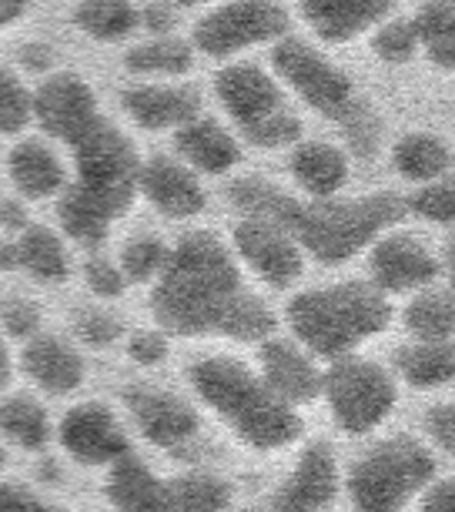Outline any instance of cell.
Masks as SVG:
<instances>
[{"label": "cell", "mask_w": 455, "mask_h": 512, "mask_svg": "<svg viewBox=\"0 0 455 512\" xmlns=\"http://www.w3.org/2000/svg\"><path fill=\"white\" fill-rule=\"evenodd\" d=\"M412 211L439 225H452L455 221V181H432L419 195L412 198Z\"/></svg>", "instance_id": "cell-39"}, {"label": "cell", "mask_w": 455, "mask_h": 512, "mask_svg": "<svg viewBox=\"0 0 455 512\" xmlns=\"http://www.w3.org/2000/svg\"><path fill=\"white\" fill-rule=\"evenodd\" d=\"M0 325L17 338H27L41 325V312H37V305H31L27 298H7V302L0 305Z\"/></svg>", "instance_id": "cell-42"}, {"label": "cell", "mask_w": 455, "mask_h": 512, "mask_svg": "<svg viewBox=\"0 0 455 512\" xmlns=\"http://www.w3.org/2000/svg\"><path fill=\"white\" fill-rule=\"evenodd\" d=\"M392 305L375 285L342 282L312 288L288 302V325L298 342L322 359H345L348 352L385 332Z\"/></svg>", "instance_id": "cell-5"}, {"label": "cell", "mask_w": 455, "mask_h": 512, "mask_svg": "<svg viewBox=\"0 0 455 512\" xmlns=\"http://www.w3.org/2000/svg\"><path fill=\"white\" fill-rule=\"evenodd\" d=\"M271 328H275V315H271V308L261 302V298L245 292L238 298V305L231 308L221 335L238 338V342H261V338L271 335Z\"/></svg>", "instance_id": "cell-35"}, {"label": "cell", "mask_w": 455, "mask_h": 512, "mask_svg": "<svg viewBox=\"0 0 455 512\" xmlns=\"http://www.w3.org/2000/svg\"><path fill=\"white\" fill-rule=\"evenodd\" d=\"M412 24L429 61L455 71V0H429Z\"/></svg>", "instance_id": "cell-29"}, {"label": "cell", "mask_w": 455, "mask_h": 512, "mask_svg": "<svg viewBox=\"0 0 455 512\" xmlns=\"http://www.w3.org/2000/svg\"><path fill=\"white\" fill-rule=\"evenodd\" d=\"M7 382H11V352H7V342L0 335V392H4Z\"/></svg>", "instance_id": "cell-49"}, {"label": "cell", "mask_w": 455, "mask_h": 512, "mask_svg": "<svg viewBox=\"0 0 455 512\" xmlns=\"http://www.w3.org/2000/svg\"><path fill=\"white\" fill-rule=\"evenodd\" d=\"M425 429H429L435 446L455 456V405L452 402L435 405V409L425 415Z\"/></svg>", "instance_id": "cell-43"}, {"label": "cell", "mask_w": 455, "mask_h": 512, "mask_svg": "<svg viewBox=\"0 0 455 512\" xmlns=\"http://www.w3.org/2000/svg\"><path fill=\"white\" fill-rule=\"evenodd\" d=\"M74 332L81 342L87 345H111L114 338L121 335V325H118V318H111L108 312H98V308H87V312L77 315V322H74Z\"/></svg>", "instance_id": "cell-40"}, {"label": "cell", "mask_w": 455, "mask_h": 512, "mask_svg": "<svg viewBox=\"0 0 455 512\" xmlns=\"http://www.w3.org/2000/svg\"><path fill=\"white\" fill-rule=\"evenodd\" d=\"M399 372L412 389H442L455 382V345L452 342H415L399 352Z\"/></svg>", "instance_id": "cell-26"}, {"label": "cell", "mask_w": 455, "mask_h": 512, "mask_svg": "<svg viewBox=\"0 0 455 512\" xmlns=\"http://www.w3.org/2000/svg\"><path fill=\"white\" fill-rule=\"evenodd\" d=\"M322 389L335 422L352 436L379 429L395 409V382L382 365L365 359H338Z\"/></svg>", "instance_id": "cell-9"}, {"label": "cell", "mask_w": 455, "mask_h": 512, "mask_svg": "<svg viewBox=\"0 0 455 512\" xmlns=\"http://www.w3.org/2000/svg\"><path fill=\"white\" fill-rule=\"evenodd\" d=\"M24 372L51 395H67L84 382V359L61 338H34L24 349Z\"/></svg>", "instance_id": "cell-21"}, {"label": "cell", "mask_w": 455, "mask_h": 512, "mask_svg": "<svg viewBox=\"0 0 455 512\" xmlns=\"http://www.w3.org/2000/svg\"><path fill=\"white\" fill-rule=\"evenodd\" d=\"M77 185L61 198V225L81 245H98L108 228L131 208L138 191V151L131 138L108 121H98L74 144Z\"/></svg>", "instance_id": "cell-2"}, {"label": "cell", "mask_w": 455, "mask_h": 512, "mask_svg": "<svg viewBox=\"0 0 455 512\" xmlns=\"http://www.w3.org/2000/svg\"><path fill=\"white\" fill-rule=\"evenodd\" d=\"M181 4H198V0H181Z\"/></svg>", "instance_id": "cell-52"}, {"label": "cell", "mask_w": 455, "mask_h": 512, "mask_svg": "<svg viewBox=\"0 0 455 512\" xmlns=\"http://www.w3.org/2000/svg\"><path fill=\"white\" fill-rule=\"evenodd\" d=\"M241 295L245 292L231 251L208 231H191L171 248L151 312L174 335H208L225 328Z\"/></svg>", "instance_id": "cell-1"}, {"label": "cell", "mask_w": 455, "mask_h": 512, "mask_svg": "<svg viewBox=\"0 0 455 512\" xmlns=\"http://www.w3.org/2000/svg\"><path fill=\"white\" fill-rule=\"evenodd\" d=\"M14 255H17V268L31 272L41 282H64L67 278V251L61 245V238L54 235L51 228H24L21 238L14 241Z\"/></svg>", "instance_id": "cell-27"}, {"label": "cell", "mask_w": 455, "mask_h": 512, "mask_svg": "<svg viewBox=\"0 0 455 512\" xmlns=\"http://www.w3.org/2000/svg\"><path fill=\"white\" fill-rule=\"evenodd\" d=\"M138 191L161 215H168L174 221L195 218L205 208V191H201L198 178L191 175L185 164L171 158H151L148 164H141Z\"/></svg>", "instance_id": "cell-17"}, {"label": "cell", "mask_w": 455, "mask_h": 512, "mask_svg": "<svg viewBox=\"0 0 455 512\" xmlns=\"http://www.w3.org/2000/svg\"><path fill=\"white\" fill-rule=\"evenodd\" d=\"M171 251L164 248V241L144 235V238H131L121 251V272L131 282H151V278H161L164 265H168Z\"/></svg>", "instance_id": "cell-37"}, {"label": "cell", "mask_w": 455, "mask_h": 512, "mask_svg": "<svg viewBox=\"0 0 455 512\" xmlns=\"http://www.w3.org/2000/svg\"><path fill=\"white\" fill-rule=\"evenodd\" d=\"M241 512H258V509H241Z\"/></svg>", "instance_id": "cell-54"}, {"label": "cell", "mask_w": 455, "mask_h": 512, "mask_svg": "<svg viewBox=\"0 0 455 512\" xmlns=\"http://www.w3.org/2000/svg\"><path fill=\"white\" fill-rule=\"evenodd\" d=\"M168 355V342L161 332H134L131 338V359L141 365H158Z\"/></svg>", "instance_id": "cell-45"}, {"label": "cell", "mask_w": 455, "mask_h": 512, "mask_svg": "<svg viewBox=\"0 0 455 512\" xmlns=\"http://www.w3.org/2000/svg\"><path fill=\"white\" fill-rule=\"evenodd\" d=\"M292 175L308 195L325 201L348 181V158L328 141H308L292 154Z\"/></svg>", "instance_id": "cell-25"}, {"label": "cell", "mask_w": 455, "mask_h": 512, "mask_svg": "<svg viewBox=\"0 0 455 512\" xmlns=\"http://www.w3.org/2000/svg\"><path fill=\"white\" fill-rule=\"evenodd\" d=\"M141 17L131 0H81L74 11V24L94 41H118L131 34Z\"/></svg>", "instance_id": "cell-32"}, {"label": "cell", "mask_w": 455, "mask_h": 512, "mask_svg": "<svg viewBox=\"0 0 455 512\" xmlns=\"http://www.w3.org/2000/svg\"><path fill=\"white\" fill-rule=\"evenodd\" d=\"M195 57L191 47L178 37H154V41L134 47L128 54V67L138 74H154V77H174V74H188Z\"/></svg>", "instance_id": "cell-34"}, {"label": "cell", "mask_w": 455, "mask_h": 512, "mask_svg": "<svg viewBox=\"0 0 455 512\" xmlns=\"http://www.w3.org/2000/svg\"><path fill=\"white\" fill-rule=\"evenodd\" d=\"M191 385L201 402L211 405L231 432L251 449H285L302 432L292 405H285L245 362L228 355H211L191 365Z\"/></svg>", "instance_id": "cell-3"}, {"label": "cell", "mask_w": 455, "mask_h": 512, "mask_svg": "<svg viewBox=\"0 0 455 512\" xmlns=\"http://www.w3.org/2000/svg\"><path fill=\"white\" fill-rule=\"evenodd\" d=\"M0 225L4 228H27V218H24V208L14 205V201H0Z\"/></svg>", "instance_id": "cell-48"}, {"label": "cell", "mask_w": 455, "mask_h": 512, "mask_svg": "<svg viewBox=\"0 0 455 512\" xmlns=\"http://www.w3.org/2000/svg\"><path fill=\"white\" fill-rule=\"evenodd\" d=\"M375 54L389 64H405L412 61V54L419 51V34H415V24L412 21H392L385 24L379 34H375Z\"/></svg>", "instance_id": "cell-38"}, {"label": "cell", "mask_w": 455, "mask_h": 512, "mask_svg": "<svg viewBox=\"0 0 455 512\" xmlns=\"http://www.w3.org/2000/svg\"><path fill=\"white\" fill-rule=\"evenodd\" d=\"M372 282L379 292H412V288L429 285L439 265L429 255V248L419 238L392 235L382 238L372 251Z\"/></svg>", "instance_id": "cell-16"}, {"label": "cell", "mask_w": 455, "mask_h": 512, "mask_svg": "<svg viewBox=\"0 0 455 512\" xmlns=\"http://www.w3.org/2000/svg\"><path fill=\"white\" fill-rule=\"evenodd\" d=\"M338 492V462L332 449L315 442L302 452L298 466L292 469L275 492V512H325Z\"/></svg>", "instance_id": "cell-15"}, {"label": "cell", "mask_w": 455, "mask_h": 512, "mask_svg": "<svg viewBox=\"0 0 455 512\" xmlns=\"http://www.w3.org/2000/svg\"><path fill=\"white\" fill-rule=\"evenodd\" d=\"M0 432L21 449H44L51 439V419H47L44 405H37L27 395L0 402Z\"/></svg>", "instance_id": "cell-31"}, {"label": "cell", "mask_w": 455, "mask_h": 512, "mask_svg": "<svg viewBox=\"0 0 455 512\" xmlns=\"http://www.w3.org/2000/svg\"><path fill=\"white\" fill-rule=\"evenodd\" d=\"M288 31V14L278 0H231L205 14L195 27V44L211 57H228Z\"/></svg>", "instance_id": "cell-10"}, {"label": "cell", "mask_w": 455, "mask_h": 512, "mask_svg": "<svg viewBox=\"0 0 455 512\" xmlns=\"http://www.w3.org/2000/svg\"><path fill=\"white\" fill-rule=\"evenodd\" d=\"M275 71L302 98L308 108L325 114L348 134L358 154H372L379 144V118L362 98H355L352 81L332 61H325L315 47L288 37L275 47Z\"/></svg>", "instance_id": "cell-6"}, {"label": "cell", "mask_w": 455, "mask_h": 512, "mask_svg": "<svg viewBox=\"0 0 455 512\" xmlns=\"http://www.w3.org/2000/svg\"><path fill=\"white\" fill-rule=\"evenodd\" d=\"M0 466H4V449H0Z\"/></svg>", "instance_id": "cell-53"}, {"label": "cell", "mask_w": 455, "mask_h": 512, "mask_svg": "<svg viewBox=\"0 0 455 512\" xmlns=\"http://www.w3.org/2000/svg\"><path fill=\"white\" fill-rule=\"evenodd\" d=\"M61 446L84 466H114L128 456V436L121 422L98 402L77 405L61 422Z\"/></svg>", "instance_id": "cell-13"}, {"label": "cell", "mask_w": 455, "mask_h": 512, "mask_svg": "<svg viewBox=\"0 0 455 512\" xmlns=\"http://www.w3.org/2000/svg\"><path fill=\"white\" fill-rule=\"evenodd\" d=\"M405 211V201L395 195H369L352 201H318L302 205L282 188L275 191L268 208V221H278L308 248L318 262L338 265L362 251L375 235L395 225Z\"/></svg>", "instance_id": "cell-4"}, {"label": "cell", "mask_w": 455, "mask_h": 512, "mask_svg": "<svg viewBox=\"0 0 455 512\" xmlns=\"http://www.w3.org/2000/svg\"><path fill=\"white\" fill-rule=\"evenodd\" d=\"M108 499L118 512H168V482L128 452L111 466Z\"/></svg>", "instance_id": "cell-22"}, {"label": "cell", "mask_w": 455, "mask_h": 512, "mask_svg": "<svg viewBox=\"0 0 455 512\" xmlns=\"http://www.w3.org/2000/svg\"><path fill=\"white\" fill-rule=\"evenodd\" d=\"M231 486L211 472H188L168 482V512H225Z\"/></svg>", "instance_id": "cell-30"}, {"label": "cell", "mask_w": 455, "mask_h": 512, "mask_svg": "<svg viewBox=\"0 0 455 512\" xmlns=\"http://www.w3.org/2000/svg\"><path fill=\"white\" fill-rule=\"evenodd\" d=\"M0 512H67L24 486H0Z\"/></svg>", "instance_id": "cell-44"}, {"label": "cell", "mask_w": 455, "mask_h": 512, "mask_svg": "<svg viewBox=\"0 0 455 512\" xmlns=\"http://www.w3.org/2000/svg\"><path fill=\"white\" fill-rule=\"evenodd\" d=\"M235 251L271 288H288L302 275V245L278 221L245 218L235 228Z\"/></svg>", "instance_id": "cell-11"}, {"label": "cell", "mask_w": 455, "mask_h": 512, "mask_svg": "<svg viewBox=\"0 0 455 512\" xmlns=\"http://www.w3.org/2000/svg\"><path fill=\"white\" fill-rule=\"evenodd\" d=\"M395 0H302L308 27L328 44L355 41L362 31L382 24Z\"/></svg>", "instance_id": "cell-19"}, {"label": "cell", "mask_w": 455, "mask_h": 512, "mask_svg": "<svg viewBox=\"0 0 455 512\" xmlns=\"http://www.w3.org/2000/svg\"><path fill=\"white\" fill-rule=\"evenodd\" d=\"M452 288H455V262H452Z\"/></svg>", "instance_id": "cell-51"}, {"label": "cell", "mask_w": 455, "mask_h": 512, "mask_svg": "<svg viewBox=\"0 0 455 512\" xmlns=\"http://www.w3.org/2000/svg\"><path fill=\"white\" fill-rule=\"evenodd\" d=\"M261 382L285 405H305L322 392V372L315 369L312 355L292 342H268L261 349Z\"/></svg>", "instance_id": "cell-18"}, {"label": "cell", "mask_w": 455, "mask_h": 512, "mask_svg": "<svg viewBox=\"0 0 455 512\" xmlns=\"http://www.w3.org/2000/svg\"><path fill=\"white\" fill-rule=\"evenodd\" d=\"M178 151L188 164H195L205 175H225L238 164L235 138L215 121H191L178 131Z\"/></svg>", "instance_id": "cell-24"}, {"label": "cell", "mask_w": 455, "mask_h": 512, "mask_svg": "<svg viewBox=\"0 0 455 512\" xmlns=\"http://www.w3.org/2000/svg\"><path fill=\"white\" fill-rule=\"evenodd\" d=\"M84 278H87V285H91V292L101 298H118L124 292V285H128L124 272L118 265H111L108 258H91L84 268Z\"/></svg>", "instance_id": "cell-41"}, {"label": "cell", "mask_w": 455, "mask_h": 512, "mask_svg": "<svg viewBox=\"0 0 455 512\" xmlns=\"http://www.w3.org/2000/svg\"><path fill=\"white\" fill-rule=\"evenodd\" d=\"M405 325L419 342H449L455 335V298L445 292H425L409 305Z\"/></svg>", "instance_id": "cell-33"}, {"label": "cell", "mask_w": 455, "mask_h": 512, "mask_svg": "<svg viewBox=\"0 0 455 512\" xmlns=\"http://www.w3.org/2000/svg\"><path fill=\"white\" fill-rule=\"evenodd\" d=\"M34 121L67 144H74L81 134H87L101 121L98 98L91 84L77 74H54L37 88L34 94Z\"/></svg>", "instance_id": "cell-12"}, {"label": "cell", "mask_w": 455, "mask_h": 512, "mask_svg": "<svg viewBox=\"0 0 455 512\" xmlns=\"http://www.w3.org/2000/svg\"><path fill=\"white\" fill-rule=\"evenodd\" d=\"M198 91L191 88H134L124 94V111L131 114L141 128L148 131H164V128H185L198 118Z\"/></svg>", "instance_id": "cell-20"}, {"label": "cell", "mask_w": 455, "mask_h": 512, "mask_svg": "<svg viewBox=\"0 0 455 512\" xmlns=\"http://www.w3.org/2000/svg\"><path fill=\"white\" fill-rule=\"evenodd\" d=\"M432 472L435 462L419 442L395 436L355 462L348 476V496L355 512H402L415 492L429 486Z\"/></svg>", "instance_id": "cell-7"}, {"label": "cell", "mask_w": 455, "mask_h": 512, "mask_svg": "<svg viewBox=\"0 0 455 512\" xmlns=\"http://www.w3.org/2000/svg\"><path fill=\"white\" fill-rule=\"evenodd\" d=\"M422 512H455V476L429 489L422 502Z\"/></svg>", "instance_id": "cell-46"}, {"label": "cell", "mask_w": 455, "mask_h": 512, "mask_svg": "<svg viewBox=\"0 0 455 512\" xmlns=\"http://www.w3.org/2000/svg\"><path fill=\"white\" fill-rule=\"evenodd\" d=\"M31 0H0V27H11L27 14Z\"/></svg>", "instance_id": "cell-47"}, {"label": "cell", "mask_w": 455, "mask_h": 512, "mask_svg": "<svg viewBox=\"0 0 455 512\" xmlns=\"http://www.w3.org/2000/svg\"><path fill=\"white\" fill-rule=\"evenodd\" d=\"M148 24H151V31H164V27L171 24V14L164 11V7H151V11H148Z\"/></svg>", "instance_id": "cell-50"}, {"label": "cell", "mask_w": 455, "mask_h": 512, "mask_svg": "<svg viewBox=\"0 0 455 512\" xmlns=\"http://www.w3.org/2000/svg\"><path fill=\"white\" fill-rule=\"evenodd\" d=\"M14 188L24 198H51L64 188V164L44 141H21L7 161Z\"/></svg>", "instance_id": "cell-23"}, {"label": "cell", "mask_w": 455, "mask_h": 512, "mask_svg": "<svg viewBox=\"0 0 455 512\" xmlns=\"http://www.w3.org/2000/svg\"><path fill=\"white\" fill-rule=\"evenodd\" d=\"M218 101L255 148H285L302 134V124L285 108L282 91L255 64H231L215 81Z\"/></svg>", "instance_id": "cell-8"}, {"label": "cell", "mask_w": 455, "mask_h": 512, "mask_svg": "<svg viewBox=\"0 0 455 512\" xmlns=\"http://www.w3.org/2000/svg\"><path fill=\"white\" fill-rule=\"evenodd\" d=\"M34 118V94L14 71L0 67V134H21Z\"/></svg>", "instance_id": "cell-36"}, {"label": "cell", "mask_w": 455, "mask_h": 512, "mask_svg": "<svg viewBox=\"0 0 455 512\" xmlns=\"http://www.w3.org/2000/svg\"><path fill=\"white\" fill-rule=\"evenodd\" d=\"M141 436L161 449H178L198 436V415L178 395L158 389H131L124 395Z\"/></svg>", "instance_id": "cell-14"}, {"label": "cell", "mask_w": 455, "mask_h": 512, "mask_svg": "<svg viewBox=\"0 0 455 512\" xmlns=\"http://www.w3.org/2000/svg\"><path fill=\"white\" fill-rule=\"evenodd\" d=\"M392 164L402 178L409 181H439L452 164V154L449 148L435 138V134H425V131H415V134H405V138L395 144L392 151Z\"/></svg>", "instance_id": "cell-28"}]
</instances>
